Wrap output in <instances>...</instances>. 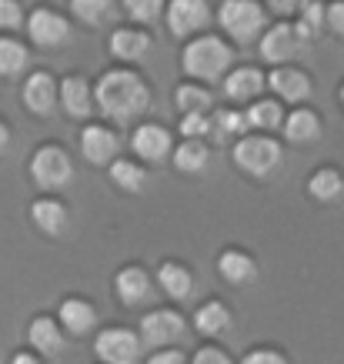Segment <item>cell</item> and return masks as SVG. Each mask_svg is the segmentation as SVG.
<instances>
[{
	"mask_svg": "<svg viewBox=\"0 0 344 364\" xmlns=\"http://www.w3.org/2000/svg\"><path fill=\"white\" fill-rule=\"evenodd\" d=\"M241 364H288V358H284L278 348H254V351L244 354Z\"/></svg>",
	"mask_w": 344,
	"mask_h": 364,
	"instance_id": "cell-39",
	"label": "cell"
},
{
	"mask_svg": "<svg viewBox=\"0 0 344 364\" xmlns=\"http://www.w3.org/2000/svg\"><path fill=\"white\" fill-rule=\"evenodd\" d=\"M328 27H331L338 37H344V0L328 4Z\"/></svg>",
	"mask_w": 344,
	"mask_h": 364,
	"instance_id": "cell-40",
	"label": "cell"
},
{
	"mask_svg": "<svg viewBox=\"0 0 344 364\" xmlns=\"http://www.w3.org/2000/svg\"><path fill=\"white\" fill-rule=\"evenodd\" d=\"M7 147H11V127H7V124L0 121V154H4Z\"/></svg>",
	"mask_w": 344,
	"mask_h": 364,
	"instance_id": "cell-44",
	"label": "cell"
},
{
	"mask_svg": "<svg viewBox=\"0 0 344 364\" xmlns=\"http://www.w3.org/2000/svg\"><path fill=\"white\" fill-rule=\"evenodd\" d=\"M154 277H157V287H161L171 301H188L190 294H194V287H198L194 271H190L188 264H181V261H164V264L157 267Z\"/></svg>",
	"mask_w": 344,
	"mask_h": 364,
	"instance_id": "cell-23",
	"label": "cell"
},
{
	"mask_svg": "<svg viewBox=\"0 0 344 364\" xmlns=\"http://www.w3.org/2000/svg\"><path fill=\"white\" fill-rule=\"evenodd\" d=\"M107 177H111L114 188L127 191V194H137V191L147 188V171L137 161H127V157H117L111 167H107Z\"/></svg>",
	"mask_w": 344,
	"mask_h": 364,
	"instance_id": "cell-30",
	"label": "cell"
},
{
	"mask_svg": "<svg viewBox=\"0 0 344 364\" xmlns=\"http://www.w3.org/2000/svg\"><path fill=\"white\" fill-rule=\"evenodd\" d=\"M144 364H190L184 354L178 351V348H164V351H157V354H151Z\"/></svg>",
	"mask_w": 344,
	"mask_h": 364,
	"instance_id": "cell-41",
	"label": "cell"
},
{
	"mask_svg": "<svg viewBox=\"0 0 344 364\" xmlns=\"http://www.w3.org/2000/svg\"><path fill=\"white\" fill-rule=\"evenodd\" d=\"M121 7L137 27H144V23H154L164 17L167 0H121Z\"/></svg>",
	"mask_w": 344,
	"mask_h": 364,
	"instance_id": "cell-34",
	"label": "cell"
},
{
	"mask_svg": "<svg viewBox=\"0 0 344 364\" xmlns=\"http://www.w3.org/2000/svg\"><path fill=\"white\" fill-rule=\"evenodd\" d=\"M324 23H328V7H324V4H318V0H311V4L298 14L294 27H298V33L304 37V41H314V37L321 33Z\"/></svg>",
	"mask_w": 344,
	"mask_h": 364,
	"instance_id": "cell-35",
	"label": "cell"
},
{
	"mask_svg": "<svg viewBox=\"0 0 344 364\" xmlns=\"http://www.w3.org/2000/svg\"><path fill=\"white\" fill-rule=\"evenodd\" d=\"M31 181L41 191H60L74 181V161L64 147L57 144H44L37 147L31 157Z\"/></svg>",
	"mask_w": 344,
	"mask_h": 364,
	"instance_id": "cell-5",
	"label": "cell"
},
{
	"mask_svg": "<svg viewBox=\"0 0 344 364\" xmlns=\"http://www.w3.org/2000/svg\"><path fill=\"white\" fill-rule=\"evenodd\" d=\"M247 127H251V121H247V111H237V107H221V111L211 114V141L217 144H227V141H241V137H247Z\"/></svg>",
	"mask_w": 344,
	"mask_h": 364,
	"instance_id": "cell-26",
	"label": "cell"
},
{
	"mask_svg": "<svg viewBox=\"0 0 344 364\" xmlns=\"http://www.w3.org/2000/svg\"><path fill=\"white\" fill-rule=\"evenodd\" d=\"M27 33L37 47L54 50V47H67L74 41V27L64 14H57L54 7H33V14L27 17Z\"/></svg>",
	"mask_w": 344,
	"mask_h": 364,
	"instance_id": "cell-8",
	"label": "cell"
},
{
	"mask_svg": "<svg viewBox=\"0 0 344 364\" xmlns=\"http://www.w3.org/2000/svg\"><path fill=\"white\" fill-rule=\"evenodd\" d=\"M194 328H198L204 338H224V334L234 328V314L224 301H204V304L194 311Z\"/></svg>",
	"mask_w": 344,
	"mask_h": 364,
	"instance_id": "cell-24",
	"label": "cell"
},
{
	"mask_svg": "<svg viewBox=\"0 0 344 364\" xmlns=\"http://www.w3.org/2000/svg\"><path fill=\"white\" fill-rule=\"evenodd\" d=\"M284 137L298 147H308L321 137V117L311 107H294L288 111V121H284Z\"/></svg>",
	"mask_w": 344,
	"mask_h": 364,
	"instance_id": "cell-25",
	"label": "cell"
},
{
	"mask_svg": "<svg viewBox=\"0 0 344 364\" xmlns=\"http://www.w3.org/2000/svg\"><path fill=\"white\" fill-rule=\"evenodd\" d=\"M267 87L274 90V97L281 104H298L304 107V100L314 94V84L308 77V70H301V67L288 64V67H274L271 74H267Z\"/></svg>",
	"mask_w": 344,
	"mask_h": 364,
	"instance_id": "cell-13",
	"label": "cell"
},
{
	"mask_svg": "<svg viewBox=\"0 0 344 364\" xmlns=\"http://www.w3.org/2000/svg\"><path fill=\"white\" fill-rule=\"evenodd\" d=\"M60 107L77 121H87L97 111V90L84 74H67L60 80Z\"/></svg>",
	"mask_w": 344,
	"mask_h": 364,
	"instance_id": "cell-16",
	"label": "cell"
},
{
	"mask_svg": "<svg viewBox=\"0 0 344 364\" xmlns=\"http://www.w3.org/2000/svg\"><path fill=\"white\" fill-rule=\"evenodd\" d=\"M188 334V321L174 308H154L141 318V341L151 348H174Z\"/></svg>",
	"mask_w": 344,
	"mask_h": 364,
	"instance_id": "cell-6",
	"label": "cell"
},
{
	"mask_svg": "<svg viewBox=\"0 0 344 364\" xmlns=\"http://www.w3.org/2000/svg\"><path fill=\"white\" fill-rule=\"evenodd\" d=\"M217 274L234 287H247L257 281V261L241 247H227L217 257Z\"/></svg>",
	"mask_w": 344,
	"mask_h": 364,
	"instance_id": "cell-21",
	"label": "cell"
},
{
	"mask_svg": "<svg viewBox=\"0 0 344 364\" xmlns=\"http://www.w3.org/2000/svg\"><path fill=\"white\" fill-rule=\"evenodd\" d=\"M11 364H47L41 354H33V351H17L11 358Z\"/></svg>",
	"mask_w": 344,
	"mask_h": 364,
	"instance_id": "cell-43",
	"label": "cell"
},
{
	"mask_svg": "<svg viewBox=\"0 0 344 364\" xmlns=\"http://www.w3.org/2000/svg\"><path fill=\"white\" fill-rule=\"evenodd\" d=\"M23 23L27 17H23L21 0H0V31H17Z\"/></svg>",
	"mask_w": 344,
	"mask_h": 364,
	"instance_id": "cell-37",
	"label": "cell"
},
{
	"mask_svg": "<svg viewBox=\"0 0 344 364\" xmlns=\"http://www.w3.org/2000/svg\"><path fill=\"white\" fill-rule=\"evenodd\" d=\"M21 97H23V107L37 117H50L57 111V104H60V84L50 70H33L27 74L21 87Z\"/></svg>",
	"mask_w": 344,
	"mask_h": 364,
	"instance_id": "cell-12",
	"label": "cell"
},
{
	"mask_svg": "<svg viewBox=\"0 0 344 364\" xmlns=\"http://www.w3.org/2000/svg\"><path fill=\"white\" fill-rule=\"evenodd\" d=\"M174 104L181 107V114H211L214 111V94L208 87H200L198 80H188V84L178 87Z\"/></svg>",
	"mask_w": 344,
	"mask_h": 364,
	"instance_id": "cell-31",
	"label": "cell"
},
{
	"mask_svg": "<svg viewBox=\"0 0 344 364\" xmlns=\"http://www.w3.org/2000/svg\"><path fill=\"white\" fill-rule=\"evenodd\" d=\"M167 31L174 37H194L211 23V0H167Z\"/></svg>",
	"mask_w": 344,
	"mask_h": 364,
	"instance_id": "cell-10",
	"label": "cell"
},
{
	"mask_svg": "<svg viewBox=\"0 0 344 364\" xmlns=\"http://www.w3.org/2000/svg\"><path fill=\"white\" fill-rule=\"evenodd\" d=\"M190 364H234V361H231V354L224 351V348H217V344H204V348L194 351Z\"/></svg>",
	"mask_w": 344,
	"mask_h": 364,
	"instance_id": "cell-38",
	"label": "cell"
},
{
	"mask_svg": "<svg viewBox=\"0 0 344 364\" xmlns=\"http://www.w3.org/2000/svg\"><path fill=\"white\" fill-rule=\"evenodd\" d=\"M171 161L181 174H204L211 164V147H208V141H181Z\"/></svg>",
	"mask_w": 344,
	"mask_h": 364,
	"instance_id": "cell-29",
	"label": "cell"
},
{
	"mask_svg": "<svg viewBox=\"0 0 344 364\" xmlns=\"http://www.w3.org/2000/svg\"><path fill=\"white\" fill-rule=\"evenodd\" d=\"M57 321L64 324V331L70 338H87L97 328V308L87 298H64L60 311H57Z\"/></svg>",
	"mask_w": 344,
	"mask_h": 364,
	"instance_id": "cell-20",
	"label": "cell"
},
{
	"mask_svg": "<svg viewBox=\"0 0 344 364\" xmlns=\"http://www.w3.org/2000/svg\"><path fill=\"white\" fill-rule=\"evenodd\" d=\"M181 137L184 141H211V114H184Z\"/></svg>",
	"mask_w": 344,
	"mask_h": 364,
	"instance_id": "cell-36",
	"label": "cell"
},
{
	"mask_svg": "<svg viewBox=\"0 0 344 364\" xmlns=\"http://www.w3.org/2000/svg\"><path fill=\"white\" fill-rule=\"evenodd\" d=\"M154 274L141 264H124L117 274H114V294L121 298L124 308H144L154 301Z\"/></svg>",
	"mask_w": 344,
	"mask_h": 364,
	"instance_id": "cell-11",
	"label": "cell"
},
{
	"mask_svg": "<svg viewBox=\"0 0 344 364\" xmlns=\"http://www.w3.org/2000/svg\"><path fill=\"white\" fill-rule=\"evenodd\" d=\"M341 104H344V84H341Z\"/></svg>",
	"mask_w": 344,
	"mask_h": 364,
	"instance_id": "cell-45",
	"label": "cell"
},
{
	"mask_svg": "<svg viewBox=\"0 0 344 364\" xmlns=\"http://www.w3.org/2000/svg\"><path fill=\"white\" fill-rule=\"evenodd\" d=\"M107 50H111L117 60L124 64H137V60H147L151 50H154V41L144 27H117L107 41Z\"/></svg>",
	"mask_w": 344,
	"mask_h": 364,
	"instance_id": "cell-18",
	"label": "cell"
},
{
	"mask_svg": "<svg viewBox=\"0 0 344 364\" xmlns=\"http://www.w3.org/2000/svg\"><path fill=\"white\" fill-rule=\"evenodd\" d=\"M131 151H134V157H141L144 164L167 161V157H174L171 131L161 127V124H141V127H134V134H131Z\"/></svg>",
	"mask_w": 344,
	"mask_h": 364,
	"instance_id": "cell-14",
	"label": "cell"
},
{
	"mask_svg": "<svg viewBox=\"0 0 344 364\" xmlns=\"http://www.w3.org/2000/svg\"><path fill=\"white\" fill-rule=\"evenodd\" d=\"M80 154L87 157L90 164H114L121 154V141L111 127L104 124H87L80 131Z\"/></svg>",
	"mask_w": 344,
	"mask_h": 364,
	"instance_id": "cell-17",
	"label": "cell"
},
{
	"mask_svg": "<svg viewBox=\"0 0 344 364\" xmlns=\"http://www.w3.org/2000/svg\"><path fill=\"white\" fill-rule=\"evenodd\" d=\"M117 11V0H70V14L87 27H100L107 23Z\"/></svg>",
	"mask_w": 344,
	"mask_h": 364,
	"instance_id": "cell-32",
	"label": "cell"
},
{
	"mask_svg": "<svg viewBox=\"0 0 344 364\" xmlns=\"http://www.w3.org/2000/svg\"><path fill=\"white\" fill-rule=\"evenodd\" d=\"M97 90V111L114 124H131L134 117L151 111V87L131 67H111L94 84Z\"/></svg>",
	"mask_w": 344,
	"mask_h": 364,
	"instance_id": "cell-1",
	"label": "cell"
},
{
	"mask_svg": "<svg viewBox=\"0 0 344 364\" xmlns=\"http://www.w3.org/2000/svg\"><path fill=\"white\" fill-rule=\"evenodd\" d=\"M31 221H33V228H41L50 237H60L70 228V210H67L64 200H57V198H37L31 204Z\"/></svg>",
	"mask_w": 344,
	"mask_h": 364,
	"instance_id": "cell-22",
	"label": "cell"
},
{
	"mask_svg": "<svg viewBox=\"0 0 344 364\" xmlns=\"http://www.w3.org/2000/svg\"><path fill=\"white\" fill-rule=\"evenodd\" d=\"M217 23L234 44H261L267 33V11L257 0H221Z\"/></svg>",
	"mask_w": 344,
	"mask_h": 364,
	"instance_id": "cell-3",
	"label": "cell"
},
{
	"mask_svg": "<svg viewBox=\"0 0 344 364\" xmlns=\"http://www.w3.org/2000/svg\"><path fill=\"white\" fill-rule=\"evenodd\" d=\"M308 4H311V0H267V7L274 14H284V17H288V14H301Z\"/></svg>",
	"mask_w": 344,
	"mask_h": 364,
	"instance_id": "cell-42",
	"label": "cell"
},
{
	"mask_svg": "<svg viewBox=\"0 0 344 364\" xmlns=\"http://www.w3.org/2000/svg\"><path fill=\"white\" fill-rule=\"evenodd\" d=\"M308 194L318 204H338L344 198V174L338 167H318L308 181Z\"/></svg>",
	"mask_w": 344,
	"mask_h": 364,
	"instance_id": "cell-28",
	"label": "cell"
},
{
	"mask_svg": "<svg viewBox=\"0 0 344 364\" xmlns=\"http://www.w3.org/2000/svg\"><path fill=\"white\" fill-rule=\"evenodd\" d=\"M27 47L17 37H0V77H17L21 70H27Z\"/></svg>",
	"mask_w": 344,
	"mask_h": 364,
	"instance_id": "cell-33",
	"label": "cell"
},
{
	"mask_svg": "<svg viewBox=\"0 0 344 364\" xmlns=\"http://www.w3.org/2000/svg\"><path fill=\"white\" fill-rule=\"evenodd\" d=\"M181 67L198 84L224 80L234 70V47L224 37H217V33L190 37L188 44H184V50H181Z\"/></svg>",
	"mask_w": 344,
	"mask_h": 364,
	"instance_id": "cell-2",
	"label": "cell"
},
{
	"mask_svg": "<svg viewBox=\"0 0 344 364\" xmlns=\"http://www.w3.org/2000/svg\"><path fill=\"white\" fill-rule=\"evenodd\" d=\"M304 37L298 33V27L288 21H278L274 27H267V33L261 37V44H257V50H261V57H264L271 67H288L294 57L304 50Z\"/></svg>",
	"mask_w": 344,
	"mask_h": 364,
	"instance_id": "cell-9",
	"label": "cell"
},
{
	"mask_svg": "<svg viewBox=\"0 0 344 364\" xmlns=\"http://www.w3.org/2000/svg\"><path fill=\"white\" fill-rule=\"evenodd\" d=\"M264 87H267V77L257 67H234L231 74L224 77V94H227V100L247 104V107H251L254 100H261Z\"/></svg>",
	"mask_w": 344,
	"mask_h": 364,
	"instance_id": "cell-19",
	"label": "cell"
},
{
	"mask_svg": "<svg viewBox=\"0 0 344 364\" xmlns=\"http://www.w3.org/2000/svg\"><path fill=\"white\" fill-rule=\"evenodd\" d=\"M231 157L244 174L271 177V174H278L281 164H284V147L271 134H247V137H241V141L234 144Z\"/></svg>",
	"mask_w": 344,
	"mask_h": 364,
	"instance_id": "cell-4",
	"label": "cell"
},
{
	"mask_svg": "<svg viewBox=\"0 0 344 364\" xmlns=\"http://www.w3.org/2000/svg\"><path fill=\"white\" fill-rule=\"evenodd\" d=\"M100 364H141V334L131 328H104L94 338Z\"/></svg>",
	"mask_w": 344,
	"mask_h": 364,
	"instance_id": "cell-7",
	"label": "cell"
},
{
	"mask_svg": "<svg viewBox=\"0 0 344 364\" xmlns=\"http://www.w3.org/2000/svg\"><path fill=\"white\" fill-rule=\"evenodd\" d=\"M247 121L254 127V134H271V131H284L288 111L278 97H261L247 107Z\"/></svg>",
	"mask_w": 344,
	"mask_h": 364,
	"instance_id": "cell-27",
	"label": "cell"
},
{
	"mask_svg": "<svg viewBox=\"0 0 344 364\" xmlns=\"http://www.w3.org/2000/svg\"><path fill=\"white\" fill-rule=\"evenodd\" d=\"M27 344H31L33 354H41V358L64 354V348H67L64 324H60L54 314H37V318H31V324H27Z\"/></svg>",
	"mask_w": 344,
	"mask_h": 364,
	"instance_id": "cell-15",
	"label": "cell"
}]
</instances>
